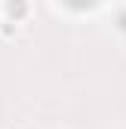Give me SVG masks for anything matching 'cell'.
<instances>
[{
  "label": "cell",
  "instance_id": "obj_2",
  "mask_svg": "<svg viewBox=\"0 0 126 129\" xmlns=\"http://www.w3.org/2000/svg\"><path fill=\"white\" fill-rule=\"evenodd\" d=\"M66 6H72V9H90V6H96V0H66Z\"/></svg>",
  "mask_w": 126,
  "mask_h": 129
},
{
  "label": "cell",
  "instance_id": "obj_1",
  "mask_svg": "<svg viewBox=\"0 0 126 129\" xmlns=\"http://www.w3.org/2000/svg\"><path fill=\"white\" fill-rule=\"evenodd\" d=\"M24 12H27L24 0H9V15H12V18H21Z\"/></svg>",
  "mask_w": 126,
  "mask_h": 129
},
{
  "label": "cell",
  "instance_id": "obj_3",
  "mask_svg": "<svg viewBox=\"0 0 126 129\" xmlns=\"http://www.w3.org/2000/svg\"><path fill=\"white\" fill-rule=\"evenodd\" d=\"M120 27H123V30H126V15H123V18H120Z\"/></svg>",
  "mask_w": 126,
  "mask_h": 129
}]
</instances>
